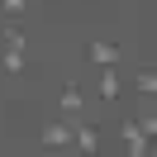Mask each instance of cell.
<instances>
[{
  "label": "cell",
  "instance_id": "cell-9",
  "mask_svg": "<svg viewBox=\"0 0 157 157\" xmlns=\"http://www.w3.org/2000/svg\"><path fill=\"white\" fill-rule=\"evenodd\" d=\"M0 38H5V48H29V38H24V29H19V24H0Z\"/></svg>",
  "mask_w": 157,
  "mask_h": 157
},
{
  "label": "cell",
  "instance_id": "cell-3",
  "mask_svg": "<svg viewBox=\"0 0 157 157\" xmlns=\"http://www.w3.org/2000/svg\"><path fill=\"white\" fill-rule=\"evenodd\" d=\"M119 138H124V152H128V157H152V138L133 124V114L119 119Z\"/></svg>",
  "mask_w": 157,
  "mask_h": 157
},
{
  "label": "cell",
  "instance_id": "cell-5",
  "mask_svg": "<svg viewBox=\"0 0 157 157\" xmlns=\"http://www.w3.org/2000/svg\"><path fill=\"white\" fill-rule=\"evenodd\" d=\"M119 57H124L119 43H105V38L86 43V62H90V67H119Z\"/></svg>",
  "mask_w": 157,
  "mask_h": 157
},
{
  "label": "cell",
  "instance_id": "cell-4",
  "mask_svg": "<svg viewBox=\"0 0 157 157\" xmlns=\"http://www.w3.org/2000/svg\"><path fill=\"white\" fill-rule=\"evenodd\" d=\"M86 109H90V100H86V90H81L76 81H67V86L57 90V114H62V119H81V114H86Z\"/></svg>",
  "mask_w": 157,
  "mask_h": 157
},
{
  "label": "cell",
  "instance_id": "cell-6",
  "mask_svg": "<svg viewBox=\"0 0 157 157\" xmlns=\"http://www.w3.org/2000/svg\"><path fill=\"white\" fill-rule=\"evenodd\" d=\"M71 147L76 152H100V128L95 124H86V119H71Z\"/></svg>",
  "mask_w": 157,
  "mask_h": 157
},
{
  "label": "cell",
  "instance_id": "cell-10",
  "mask_svg": "<svg viewBox=\"0 0 157 157\" xmlns=\"http://www.w3.org/2000/svg\"><path fill=\"white\" fill-rule=\"evenodd\" d=\"M0 10L10 14V19H19V14H24V10H29V0H0Z\"/></svg>",
  "mask_w": 157,
  "mask_h": 157
},
{
  "label": "cell",
  "instance_id": "cell-2",
  "mask_svg": "<svg viewBox=\"0 0 157 157\" xmlns=\"http://www.w3.org/2000/svg\"><path fill=\"white\" fill-rule=\"evenodd\" d=\"M38 147H43V152H67V147H71V119H48V124H43L38 128Z\"/></svg>",
  "mask_w": 157,
  "mask_h": 157
},
{
  "label": "cell",
  "instance_id": "cell-1",
  "mask_svg": "<svg viewBox=\"0 0 157 157\" xmlns=\"http://www.w3.org/2000/svg\"><path fill=\"white\" fill-rule=\"evenodd\" d=\"M0 71L14 76V81H19V76H33V81H38L43 76V62L29 57V48H5V52H0Z\"/></svg>",
  "mask_w": 157,
  "mask_h": 157
},
{
  "label": "cell",
  "instance_id": "cell-7",
  "mask_svg": "<svg viewBox=\"0 0 157 157\" xmlns=\"http://www.w3.org/2000/svg\"><path fill=\"white\" fill-rule=\"evenodd\" d=\"M95 90H100V100H105V105H114V100L124 95V76H119L114 67H100V81H95Z\"/></svg>",
  "mask_w": 157,
  "mask_h": 157
},
{
  "label": "cell",
  "instance_id": "cell-8",
  "mask_svg": "<svg viewBox=\"0 0 157 157\" xmlns=\"http://www.w3.org/2000/svg\"><path fill=\"white\" fill-rule=\"evenodd\" d=\"M133 90L143 100H157V67H138L133 71Z\"/></svg>",
  "mask_w": 157,
  "mask_h": 157
}]
</instances>
